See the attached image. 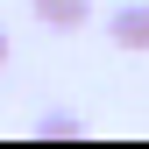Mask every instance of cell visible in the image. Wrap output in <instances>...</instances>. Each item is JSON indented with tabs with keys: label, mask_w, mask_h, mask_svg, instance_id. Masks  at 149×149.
Wrapping results in <instances>:
<instances>
[{
	"label": "cell",
	"mask_w": 149,
	"mask_h": 149,
	"mask_svg": "<svg viewBox=\"0 0 149 149\" xmlns=\"http://www.w3.org/2000/svg\"><path fill=\"white\" fill-rule=\"evenodd\" d=\"M107 36H114L121 50H149V0H135V7H114V14H107Z\"/></svg>",
	"instance_id": "1"
},
{
	"label": "cell",
	"mask_w": 149,
	"mask_h": 149,
	"mask_svg": "<svg viewBox=\"0 0 149 149\" xmlns=\"http://www.w3.org/2000/svg\"><path fill=\"white\" fill-rule=\"evenodd\" d=\"M36 128H43V135H78V114H64V107H50V114L36 121Z\"/></svg>",
	"instance_id": "3"
},
{
	"label": "cell",
	"mask_w": 149,
	"mask_h": 149,
	"mask_svg": "<svg viewBox=\"0 0 149 149\" xmlns=\"http://www.w3.org/2000/svg\"><path fill=\"white\" fill-rule=\"evenodd\" d=\"M43 29H85L92 22V0H29Z\"/></svg>",
	"instance_id": "2"
},
{
	"label": "cell",
	"mask_w": 149,
	"mask_h": 149,
	"mask_svg": "<svg viewBox=\"0 0 149 149\" xmlns=\"http://www.w3.org/2000/svg\"><path fill=\"white\" fill-rule=\"evenodd\" d=\"M0 64H7V29H0Z\"/></svg>",
	"instance_id": "4"
}]
</instances>
